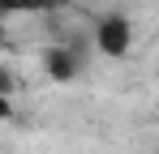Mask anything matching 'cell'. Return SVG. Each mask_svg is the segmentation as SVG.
<instances>
[{
	"label": "cell",
	"mask_w": 159,
	"mask_h": 154,
	"mask_svg": "<svg viewBox=\"0 0 159 154\" xmlns=\"http://www.w3.org/2000/svg\"><path fill=\"white\" fill-rule=\"evenodd\" d=\"M133 43V26L129 17H120V13H107V17H99V26H95V47L103 51V56H125Z\"/></svg>",
	"instance_id": "cell-1"
},
{
	"label": "cell",
	"mask_w": 159,
	"mask_h": 154,
	"mask_svg": "<svg viewBox=\"0 0 159 154\" xmlns=\"http://www.w3.org/2000/svg\"><path fill=\"white\" fill-rule=\"evenodd\" d=\"M43 64H48V77H56V81H69V77H78V51H73V47H65V43H56V47H48Z\"/></svg>",
	"instance_id": "cell-2"
},
{
	"label": "cell",
	"mask_w": 159,
	"mask_h": 154,
	"mask_svg": "<svg viewBox=\"0 0 159 154\" xmlns=\"http://www.w3.org/2000/svg\"><path fill=\"white\" fill-rule=\"evenodd\" d=\"M56 0H0V17H17V13H43Z\"/></svg>",
	"instance_id": "cell-3"
},
{
	"label": "cell",
	"mask_w": 159,
	"mask_h": 154,
	"mask_svg": "<svg viewBox=\"0 0 159 154\" xmlns=\"http://www.w3.org/2000/svg\"><path fill=\"white\" fill-rule=\"evenodd\" d=\"M9 111H13V103H9V94L0 90V120H9Z\"/></svg>",
	"instance_id": "cell-4"
}]
</instances>
